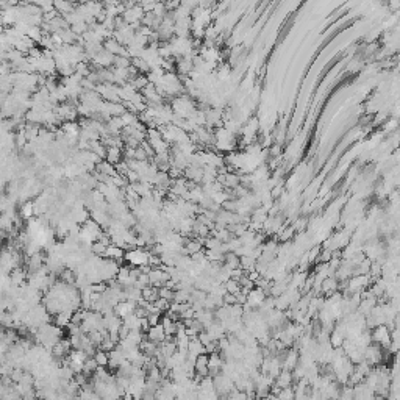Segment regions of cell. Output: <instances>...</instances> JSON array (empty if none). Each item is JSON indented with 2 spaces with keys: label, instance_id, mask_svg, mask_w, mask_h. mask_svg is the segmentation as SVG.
Returning <instances> with one entry per match:
<instances>
[{
  "label": "cell",
  "instance_id": "cell-1",
  "mask_svg": "<svg viewBox=\"0 0 400 400\" xmlns=\"http://www.w3.org/2000/svg\"><path fill=\"white\" fill-rule=\"evenodd\" d=\"M227 289H228L230 292H234V291H236V285H234V283H228V285H227Z\"/></svg>",
  "mask_w": 400,
  "mask_h": 400
}]
</instances>
